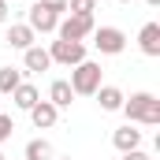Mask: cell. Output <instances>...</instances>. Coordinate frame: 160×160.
<instances>
[{"label": "cell", "instance_id": "obj_17", "mask_svg": "<svg viewBox=\"0 0 160 160\" xmlns=\"http://www.w3.org/2000/svg\"><path fill=\"white\" fill-rule=\"evenodd\" d=\"M97 0H67V15H93Z\"/></svg>", "mask_w": 160, "mask_h": 160}, {"label": "cell", "instance_id": "obj_5", "mask_svg": "<svg viewBox=\"0 0 160 160\" xmlns=\"http://www.w3.org/2000/svg\"><path fill=\"white\" fill-rule=\"evenodd\" d=\"M93 45H97L101 56H119L123 48H127V34H123L119 26H97L93 30Z\"/></svg>", "mask_w": 160, "mask_h": 160}, {"label": "cell", "instance_id": "obj_24", "mask_svg": "<svg viewBox=\"0 0 160 160\" xmlns=\"http://www.w3.org/2000/svg\"><path fill=\"white\" fill-rule=\"evenodd\" d=\"M60 160H71V157H60Z\"/></svg>", "mask_w": 160, "mask_h": 160}, {"label": "cell", "instance_id": "obj_9", "mask_svg": "<svg viewBox=\"0 0 160 160\" xmlns=\"http://www.w3.org/2000/svg\"><path fill=\"white\" fill-rule=\"evenodd\" d=\"M112 145H116L119 153H130V149H138V145H142V130H134V123H123L119 130L112 134Z\"/></svg>", "mask_w": 160, "mask_h": 160}, {"label": "cell", "instance_id": "obj_11", "mask_svg": "<svg viewBox=\"0 0 160 160\" xmlns=\"http://www.w3.org/2000/svg\"><path fill=\"white\" fill-rule=\"evenodd\" d=\"M34 41H38V34H34L26 22H11V26H8V45H11V48H22V52H26Z\"/></svg>", "mask_w": 160, "mask_h": 160}, {"label": "cell", "instance_id": "obj_6", "mask_svg": "<svg viewBox=\"0 0 160 160\" xmlns=\"http://www.w3.org/2000/svg\"><path fill=\"white\" fill-rule=\"evenodd\" d=\"M56 22H60V15H56V11H48V8H41V4H30L26 26H30L34 34H56Z\"/></svg>", "mask_w": 160, "mask_h": 160}, {"label": "cell", "instance_id": "obj_15", "mask_svg": "<svg viewBox=\"0 0 160 160\" xmlns=\"http://www.w3.org/2000/svg\"><path fill=\"white\" fill-rule=\"evenodd\" d=\"M26 160H52V142H45V138L26 142Z\"/></svg>", "mask_w": 160, "mask_h": 160}, {"label": "cell", "instance_id": "obj_3", "mask_svg": "<svg viewBox=\"0 0 160 160\" xmlns=\"http://www.w3.org/2000/svg\"><path fill=\"white\" fill-rule=\"evenodd\" d=\"M93 30H97L93 15H67V19L56 22V34H60L63 41H86Z\"/></svg>", "mask_w": 160, "mask_h": 160}, {"label": "cell", "instance_id": "obj_13", "mask_svg": "<svg viewBox=\"0 0 160 160\" xmlns=\"http://www.w3.org/2000/svg\"><path fill=\"white\" fill-rule=\"evenodd\" d=\"M93 97H97L101 112H119V108H123V89H119V86H101Z\"/></svg>", "mask_w": 160, "mask_h": 160}, {"label": "cell", "instance_id": "obj_16", "mask_svg": "<svg viewBox=\"0 0 160 160\" xmlns=\"http://www.w3.org/2000/svg\"><path fill=\"white\" fill-rule=\"evenodd\" d=\"M19 82H22V71H15V67H0V93H15Z\"/></svg>", "mask_w": 160, "mask_h": 160}, {"label": "cell", "instance_id": "obj_4", "mask_svg": "<svg viewBox=\"0 0 160 160\" xmlns=\"http://www.w3.org/2000/svg\"><path fill=\"white\" fill-rule=\"evenodd\" d=\"M48 60L52 63H63V67H78L82 60H86V41H52V48H48Z\"/></svg>", "mask_w": 160, "mask_h": 160}, {"label": "cell", "instance_id": "obj_14", "mask_svg": "<svg viewBox=\"0 0 160 160\" xmlns=\"http://www.w3.org/2000/svg\"><path fill=\"white\" fill-rule=\"evenodd\" d=\"M11 101H15V108L30 112V108L41 101V93H38V86H30V82H19V86H15V93H11Z\"/></svg>", "mask_w": 160, "mask_h": 160}, {"label": "cell", "instance_id": "obj_18", "mask_svg": "<svg viewBox=\"0 0 160 160\" xmlns=\"http://www.w3.org/2000/svg\"><path fill=\"white\" fill-rule=\"evenodd\" d=\"M11 134H15V119H11V116H4V112H0V142H8V138H11Z\"/></svg>", "mask_w": 160, "mask_h": 160}, {"label": "cell", "instance_id": "obj_7", "mask_svg": "<svg viewBox=\"0 0 160 160\" xmlns=\"http://www.w3.org/2000/svg\"><path fill=\"white\" fill-rule=\"evenodd\" d=\"M30 119H34L38 130H48V127H56V119H60V108L48 104V101H38V104L30 108Z\"/></svg>", "mask_w": 160, "mask_h": 160}, {"label": "cell", "instance_id": "obj_10", "mask_svg": "<svg viewBox=\"0 0 160 160\" xmlns=\"http://www.w3.org/2000/svg\"><path fill=\"white\" fill-rule=\"evenodd\" d=\"M22 67H26V71H34V75L48 71V67H52V60H48V48H41V45H30V48L22 52Z\"/></svg>", "mask_w": 160, "mask_h": 160}, {"label": "cell", "instance_id": "obj_8", "mask_svg": "<svg viewBox=\"0 0 160 160\" xmlns=\"http://www.w3.org/2000/svg\"><path fill=\"white\" fill-rule=\"evenodd\" d=\"M138 48L145 52V56H160V22H145L142 26V34H138Z\"/></svg>", "mask_w": 160, "mask_h": 160}, {"label": "cell", "instance_id": "obj_19", "mask_svg": "<svg viewBox=\"0 0 160 160\" xmlns=\"http://www.w3.org/2000/svg\"><path fill=\"white\" fill-rule=\"evenodd\" d=\"M41 8H48V11H56V15H63L67 11V0H38Z\"/></svg>", "mask_w": 160, "mask_h": 160}, {"label": "cell", "instance_id": "obj_22", "mask_svg": "<svg viewBox=\"0 0 160 160\" xmlns=\"http://www.w3.org/2000/svg\"><path fill=\"white\" fill-rule=\"evenodd\" d=\"M145 4H149V8H157V4H160V0H145Z\"/></svg>", "mask_w": 160, "mask_h": 160}, {"label": "cell", "instance_id": "obj_2", "mask_svg": "<svg viewBox=\"0 0 160 160\" xmlns=\"http://www.w3.org/2000/svg\"><path fill=\"white\" fill-rule=\"evenodd\" d=\"M71 89H75V97H93L104 82H101V63H93V60H82L78 67H71Z\"/></svg>", "mask_w": 160, "mask_h": 160}, {"label": "cell", "instance_id": "obj_12", "mask_svg": "<svg viewBox=\"0 0 160 160\" xmlns=\"http://www.w3.org/2000/svg\"><path fill=\"white\" fill-rule=\"evenodd\" d=\"M71 101H75V89H71L67 78H56L52 86H48V104H56V108H71Z\"/></svg>", "mask_w": 160, "mask_h": 160}, {"label": "cell", "instance_id": "obj_21", "mask_svg": "<svg viewBox=\"0 0 160 160\" xmlns=\"http://www.w3.org/2000/svg\"><path fill=\"white\" fill-rule=\"evenodd\" d=\"M0 22H8V4L0 0Z\"/></svg>", "mask_w": 160, "mask_h": 160}, {"label": "cell", "instance_id": "obj_23", "mask_svg": "<svg viewBox=\"0 0 160 160\" xmlns=\"http://www.w3.org/2000/svg\"><path fill=\"white\" fill-rule=\"evenodd\" d=\"M119 4H130V0H119Z\"/></svg>", "mask_w": 160, "mask_h": 160}, {"label": "cell", "instance_id": "obj_20", "mask_svg": "<svg viewBox=\"0 0 160 160\" xmlns=\"http://www.w3.org/2000/svg\"><path fill=\"white\" fill-rule=\"evenodd\" d=\"M123 160H149V153H142V149H130V153H123Z\"/></svg>", "mask_w": 160, "mask_h": 160}, {"label": "cell", "instance_id": "obj_1", "mask_svg": "<svg viewBox=\"0 0 160 160\" xmlns=\"http://www.w3.org/2000/svg\"><path fill=\"white\" fill-rule=\"evenodd\" d=\"M123 116H127V123H142V127H157L160 123V101L153 97V93H130V97H123Z\"/></svg>", "mask_w": 160, "mask_h": 160}, {"label": "cell", "instance_id": "obj_25", "mask_svg": "<svg viewBox=\"0 0 160 160\" xmlns=\"http://www.w3.org/2000/svg\"><path fill=\"white\" fill-rule=\"evenodd\" d=\"M0 160H4V153H0Z\"/></svg>", "mask_w": 160, "mask_h": 160}]
</instances>
